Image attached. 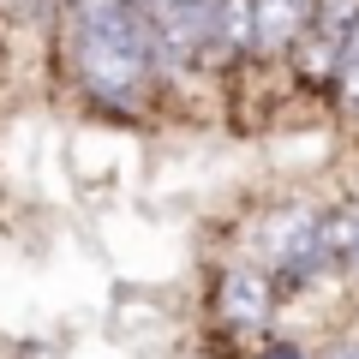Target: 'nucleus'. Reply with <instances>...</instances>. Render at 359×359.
I'll return each instance as SVG.
<instances>
[{
	"instance_id": "obj_1",
	"label": "nucleus",
	"mask_w": 359,
	"mask_h": 359,
	"mask_svg": "<svg viewBox=\"0 0 359 359\" xmlns=\"http://www.w3.org/2000/svg\"><path fill=\"white\" fill-rule=\"evenodd\" d=\"M60 60L78 102L108 120H132L156 108L162 84H174L138 0L108 6V13H60Z\"/></svg>"
},
{
	"instance_id": "obj_2",
	"label": "nucleus",
	"mask_w": 359,
	"mask_h": 359,
	"mask_svg": "<svg viewBox=\"0 0 359 359\" xmlns=\"http://www.w3.org/2000/svg\"><path fill=\"white\" fill-rule=\"evenodd\" d=\"M323 210H330V198H318V192H294V198H276V204L252 210V222H245L233 257L269 269V276L294 269L299 257L323 252V240H318L323 233Z\"/></svg>"
},
{
	"instance_id": "obj_3",
	"label": "nucleus",
	"mask_w": 359,
	"mask_h": 359,
	"mask_svg": "<svg viewBox=\"0 0 359 359\" xmlns=\"http://www.w3.org/2000/svg\"><path fill=\"white\" fill-rule=\"evenodd\" d=\"M210 318H216L222 335H240V341H264L276 335L282 323V287L276 276L245 257H228L216 269V282H210Z\"/></svg>"
},
{
	"instance_id": "obj_4",
	"label": "nucleus",
	"mask_w": 359,
	"mask_h": 359,
	"mask_svg": "<svg viewBox=\"0 0 359 359\" xmlns=\"http://www.w3.org/2000/svg\"><path fill=\"white\" fill-rule=\"evenodd\" d=\"M168 78L210 72V0H138Z\"/></svg>"
},
{
	"instance_id": "obj_5",
	"label": "nucleus",
	"mask_w": 359,
	"mask_h": 359,
	"mask_svg": "<svg viewBox=\"0 0 359 359\" xmlns=\"http://www.w3.org/2000/svg\"><path fill=\"white\" fill-rule=\"evenodd\" d=\"M353 18H359V0H311L306 30H299V42L287 48V60H294V72L306 78V84H335L347 36H353Z\"/></svg>"
},
{
	"instance_id": "obj_6",
	"label": "nucleus",
	"mask_w": 359,
	"mask_h": 359,
	"mask_svg": "<svg viewBox=\"0 0 359 359\" xmlns=\"http://www.w3.org/2000/svg\"><path fill=\"white\" fill-rule=\"evenodd\" d=\"M311 18V0H252V60H287Z\"/></svg>"
},
{
	"instance_id": "obj_7",
	"label": "nucleus",
	"mask_w": 359,
	"mask_h": 359,
	"mask_svg": "<svg viewBox=\"0 0 359 359\" xmlns=\"http://www.w3.org/2000/svg\"><path fill=\"white\" fill-rule=\"evenodd\" d=\"M318 359H359V311L341 323V330H330L318 341Z\"/></svg>"
},
{
	"instance_id": "obj_8",
	"label": "nucleus",
	"mask_w": 359,
	"mask_h": 359,
	"mask_svg": "<svg viewBox=\"0 0 359 359\" xmlns=\"http://www.w3.org/2000/svg\"><path fill=\"white\" fill-rule=\"evenodd\" d=\"M257 347H264L257 359H318V347H311V341H294V335H264Z\"/></svg>"
},
{
	"instance_id": "obj_9",
	"label": "nucleus",
	"mask_w": 359,
	"mask_h": 359,
	"mask_svg": "<svg viewBox=\"0 0 359 359\" xmlns=\"http://www.w3.org/2000/svg\"><path fill=\"white\" fill-rule=\"evenodd\" d=\"M60 13H108V6H126V0H54Z\"/></svg>"
}]
</instances>
